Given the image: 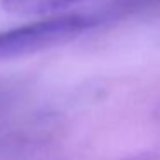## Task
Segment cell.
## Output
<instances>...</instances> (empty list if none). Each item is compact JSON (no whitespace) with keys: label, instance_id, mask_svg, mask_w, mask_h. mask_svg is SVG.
<instances>
[{"label":"cell","instance_id":"1","mask_svg":"<svg viewBox=\"0 0 160 160\" xmlns=\"http://www.w3.org/2000/svg\"><path fill=\"white\" fill-rule=\"evenodd\" d=\"M98 18L81 12L48 14L45 19L26 22L18 28L0 31V60L18 59L64 45L91 29Z\"/></svg>","mask_w":160,"mask_h":160},{"label":"cell","instance_id":"2","mask_svg":"<svg viewBox=\"0 0 160 160\" xmlns=\"http://www.w3.org/2000/svg\"><path fill=\"white\" fill-rule=\"evenodd\" d=\"M83 0H2L5 11L19 16H48Z\"/></svg>","mask_w":160,"mask_h":160},{"label":"cell","instance_id":"3","mask_svg":"<svg viewBox=\"0 0 160 160\" xmlns=\"http://www.w3.org/2000/svg\"><path fill=\"white\" fill-rule=\"evenodd\" d=\"M121 160H160V157L157 153H152V152H143V153L126 157V158H121Z\"/></svg>","mask_w":160,"mask_h":160}]
</instances>
